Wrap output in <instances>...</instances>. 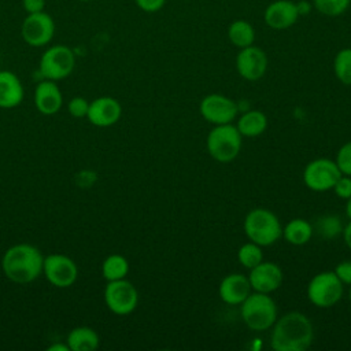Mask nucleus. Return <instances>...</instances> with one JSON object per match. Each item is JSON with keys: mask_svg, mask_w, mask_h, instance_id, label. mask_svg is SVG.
Listing matches in <instances>:
<instances>
[{"mask_svg": "<svg viewBox=\"0 0 351 351\" xmlns=\"http://www.w3.org/2000/svg\"><path fill=\"white\" fill-rule=\"evenodd\" d=\"M313 337L310 319L299 311H291L276 319L270 346L276 351H304L311 346Z\"/></svg>", "mask_w": 351, "mask_h": 351, "instance_id": "f257e3e1", "label": "nucleus"}, {"mask_svg": "<svg viewBox=\"0 0 351 351\" xmlns=\"http://www.w3.org/2000/svg\"><path fill=\"white\" fill-rule=\"evenodd\" d=\"M44 255L29 243L11 245L3 255L1 269L5 277L15 284H29L43 274Z\"/></svg>", "mask_w": 351, "mask_h": 351, "instance_id": "f03ea898", "label": "nucleus"}, {"mask_svg": "<svg viewBox=\"0 0 351 351\" xmlns=\"http://www.w3.org/2000/svg\"><path fill=\"white\" fill-rule=\"evenodd\" d=\"M244 233L250 241L266 247L274 244L282 236V226L274 213L259 207L245 215Z\"/></svg>", "mask_w": 351, "mask_h": 351, "instance_id": "7ed1b4c3", "label": "nucleus"}, {"mask_svg": "<svg viewBox=\"0 0 351 351\" xmlns=\"http://www.w3.org/2000/svg\"><path fill=\"white\" fill-rule=\"evenodd\" d=\"M241 318L251 330L265 332L270 329L277 319L276 302L269 293H250L241 303Z\"/></svg>", "mask_w": 351, "mask_h": 351, "instance_id": "20e7f679", "label": "nucleus"}, {"mask_svg": "<svg viewBox=\"0 0 351 351\" xmlns=\"http://www.w3.org/2000/svg\"><path fill=\"white\" fill-rule=\"evenodd\" d=\"M241 137L239 129L232 123L215 125L207 136V151L217 162H232L240 154Z\"/></svg>", "mask_w": 351, "mask_h": 351, "instance_id": "39448f33", "label": "nucleus"}, {"mask_svg": "<svg viewBox=\"0 0 351 351\" xmlns=\"http://www.w3.org/2000/svg\"><path fill=\"white\" fill-rule=\"evenodd\" d=\"M75 67V55L67 45L58 44L44 51L40 58L38 70L45 80L59 81L69 77Z\"/></svg>", "mask_w": 351, "mask_h": 351, "instance_id": "423d86ee", "label": "nucleus"}, {"mask_svg": "<svg viewBox=\"0 0 351 351\" xmlns=\"http://www.w3.org/2000/svg\"><path fill=\"white\" fill-rule=\"evenodd\" d=\"M343 287V282L337 278L335 271H321L310 280L307 298L317 307H332L341 299Z\"/></svg>", "mask_w": 351, "mask_h": 351, "instance_id": "0eeeda50", "label": "nucleus"}, {"mask_svg": "<svg viewBox=\"0 0 351 351\" xmlns=\"http://www.w3.org/2000/svg\"><path fill=\"white\" fill-rule=\"evenodd\" d=\"M104 303L111 313L128 315L137 307L138 292L126 278L108 281L104 288Z\"/></svg>", "mask_w": 351, "mask_h": 351, "instance_id": "6e6552de", "label": "nucleus"}, {"mask_svg": "<svg viewBox=\"0 0 351 351\" xmlns=\"http://www.w3.org/2000/svg\"><path fill=\"white\" fill-rule=\"evenodd\" d=\"M341 176L335 160L318 158L308 162L303 170V181L306 186L314 192H326L333 188Z\"/></svg>", "mask_w": 351, "mask_h": 351, "instance_id": "1a4fd4ad", "label": "nucleus"}, {"mask_svg": "<svg viewBox=\"0 0 351 351\" xmlns=\"http://www.w3.org/2000/svg\"><path fill=\"white\" fill-rule=\"evenodd\" d=\"M43 274L56 288L71 287L78 277V267L75 262L63 254H49L44 256Z\"/></svg>", "mask_w": 351, "mask_h": 351, "instance_id": "9d476101", "label": "nucleus"}, {"mask_svg": "<svg viewBox=\"0 0 351 351\" xmlns=\"http://www.w3.org/2000/svg\"><path fill=\"white\" fill-rule=\"evenodd\" d=\"M55 34V22L45 11L27 14L21 25V36L30 47L47 45Z\"/></svg>", "mask_w": 351, "mask_h": 351, "instance_id": "9b49d317", "label": "nucleus"}, {"mask_svg": "<svg viewBox=\"0 0 351 351\" xmlns=\"http://www.w3.org/2000/svg\"><path fill=\"white\" fill-rule=\"evenodd\" d=\"M199 111L207 122L213 125H225L234 121L239 112V106L223 95L211 93L202 99Z\"/></svg>", "mask_w": 351, "mask_h": 351, "instance_id": "f8f14e48", "label": "nucleus"}, {"mask_svg": "<svg viewBox=\"0 0 351 351\" xmlns=\"http://www.w3.org/2000/svg\"><path fill=\"white\" fill-rule=\"evenodd\" d=\"M267 56L259 47L250 45L240 48L236 56V70L247 81H258L267 70Z\"/></svg>", "mask_w": 351, "mask_h": 351, "instance_id": "ddd939ff", "label": "nucleus"}, {"mask_svg": "<svg viewBox=\"0 0 351 351\" xmlns=\"http://www.w3.org/2000/svg\"><path fill=\"white\" fill-rule=\"evenodd\" d=\"M122 115V107L119 101L110 96H101L89 101L86 118L99 128H108L115 125Z\"/></svg>", "mask_w": 351, "mask_h": 351, "instance_id": "4468645a", "label": "nucleus"}, {"mask_svg": "<svg viewBox=\"0 0 351 351\" xmlns=\"http://www.w3.org/2000/svg\"><path fill=\"white\" fill-rule=\"evenodd\" d=\"M248 281L251 289L262 293H271L280 288L282 282V270L273 262H261L250 270Z\"/></svg>", "mask_w": 351, "mask_h": 351, "instance_id": "2eb2a0df", "label": "nucleus"}, {"mask_svg": "<svg viewBox=\"0 0 351 351\" xmlns=\"http://www.w3.org/2000/svg\"><path fill=\"white\" fill-rule=\"evenodd\" d=\"M299 18V11L295 1L291 0H276L271 1L265 12V23L274 30H285L295 25Z\"/></svg>", "mask_w": 351, "mask_h": 351, "instance_id": "dca6fc26", "label": "nucleus"}, {"mask_svg": "<svg viewBox=\"0 0 351 351\" xmlns=\"http://www.w3.org/2000/svg\"><path fill=\"white\" fill-rule=\"evenodd\" d=\"M218 293L222 302L226 304H241L251 293V284L248 277L240 273H232L222 278Z\"/></svg>", "mask_w": 351, "mask_h": 351, "instance_id": "f3484780", "label": "nucleus"}, {"mask_svg": "<svg viewBox=\"0 0 351 351\" xmlns=\"http://www.w3.org/2000/svg\"><path fill=\"white\" fill-rule=\"evenodd\" d=\"M36 108L44 115L56 114L63 104V96L56 85V81L44 80L34 89Z\"/></svg>", "mask_w": 351, "mask_h": 351, "instance_id": "a211bd4d", "label": "nucleus"}, {"mask_svg": "<svg viewBox=\"0 0 351 351\" xmlns=\"http://www.w3.org/2000/svg\"><path fill=\"white\" fill-rule=\"evenodd\" d=\"M23 86L16 74L8 70H0V107L14 108L23 100Z\"/></svg>", "mask_w": 351, "mask_h": 351, "instance_id": "6ab92c4d", "label": "nucleus"}, {"mask_svg": "<svg viewBox=\"0 0 351 351\" xmlns=\"http://www.w3.org/2000/svg\"><path fill=\"white\" fill-rule=\"evenodd\" d=\"M66 343L70 351H93L99 347L100 337L89 326H77L69 332Z\"/></svg>", "mask_w": 351, "mask_h": 351, "instance_id": "aec40b11", "label": "nucleus"}, {"mask_svg": "<svg viewBox=\"0 0 351 351\" xmlns=\"http://www.w3.org/2000/svg\"><path fill=\"white\" fill-rule=\"evenodd\" d=\"M236 128L244 137H256L266 130L267 118L262 111L248 110L239 118Z\"/></svg>", "mask_w": 351, "mask_h": 351, "instance_id": "412c9836", "label": "nucleus"}, {"mask_svg": "<svg viewBox=\"0 0 351 351\" xmlns=\"http://www.w3.org/2000/svg\"><path fill=\"white\" fill-rule=\"evenodd\" d=\"M313 225L302 218H293L282 228L284 239L292 245L307 244L313 237Z\"/></svg>", "mask_w": 351, "mask_h": 351, "instance_id": "4be33fe9", "label": "nucleus"}, {"mask_svg": "<svg viewBox=\"0 0 351 351\" xmlns=\"http://www.w3.org/2000/svg\"><path fill=\"white\" fill-rule=\"evenodd\" d=\"M228 37L234 47L245 48L254 44L255 30L250 22L244 19H236L228 27Z\"/></svg>", "mask_w": 351, "mask_h": 351, "instance_id": "5701e85b", "label": "nucleus"}, {"mask_svg": "<svg viewBox=\"0 0 351 351\" xmlns=\"http://www.w3.org/2000/svg\"><path fill=\"white\" fill-rule=\"evenodd\" d=\"M129 273V262L119 254L108 255L101 263V274L108 281L122 280Z\"/></svg>", "mask_w": 351, "mask_h": 351, "instance_id": "b1692460", "label": "nucleus"}, {"mask_svg": "<svg viewBox=\"0 0 351 351\" xmlns=\"http://www.w3.org/2000/svg\"><path fill=\"white\" fill-rule=\"evenodd\" d=\"M333 71L341 84L351 85V48H343L336 53Z\"/></svg>", "mask_w": 351, "mask_h": 351, "instance_id": "393cba45", "label": "nucleus"}, {"mask_svg": "<svg viewBox=\"0 0 351 351\" xmlns=\"http://www.w3.org/2000/svg\"><path fill=\"white\" fill-rule=\"evenodd\" d=\"M237 259L241 263V266L251 270L252 267H255L258 263H261L263 261V254H262L261 245H258L252 241L243 244L237 251Z\"/></svg>", "mask_w": 351, "mask_h": 351, "instance_id": "a878e982", "label": "nucleus"}, {"mask_svg": "<svg viewBox=\"0 0 351 351\" xmlns=\"http://www.w3.org/2000/svg\"><path fill=\"white\" fill-rule=\"evenodd\" d=\"M315 229L322 237L332 239L343 232V225L337 215H324L317 221Z\"/></svg>", "mask_w": 351, "mask_h": 351, "instance_id": "bb28decb", "label": "nucleus"}, {"mask_svg": "<svg viewBox=\"0 0 351 351\" xmlns=\"http://www.w3.org/2000/svg\"><path fill=\"white\" fill-rule=\"evenodd\" d=\"M351 0H313V4L318 12L326 16H339L348 7Z\"/></svg>", "mask_w": 351, "mask_h": 351, "instance_id": "cd10ccee", "label": "nucleus"}, {"mask_svg": "<svg viewBox=\"0 0 351 351\" xmlns=\"http://www.w3.org/2000/svg\"><path fill=\"white\" fill-rule=\"evenodd\" d=\"M336 165L341 174L351 176V141L343 144L336 155Z\"/></svg>", "mask_w": 351, "mask_h": 351, "instance_id": "c85d7f7f", "label": "nucleus"}, {"mask_svg": "<svg viewBox=\"0 0 351 351\" xmlns=\"http://www.w3.org/2000/svg\"><path fill=\"white\" fill-rule=\"evenodd\" d=\"M89 101L82 96H75L67 103V110L74 118H85L88 114Z\"/></svg>", "mask_w": 351, "mask_h": 351, "instance_id": "c756f323", "label": "nucleus"}, {"mask_svg": "<svg viewBox=\"0 0 351 351\" xmlns=\"http://www.w3.org/2000/svg\"><path fill=\"white\" fill-rule=\"evenodd\" d=\"M332 189L340 199L347 200L351 196V176L341 174Z\"/></svg>", "mask_w": 351, "mask_h": 351, "instance_id": "7c9ffc66", "label": "nucleus"}, {"mask_svg": "<svg viewBox=\"0 0 351 351\" xmlns=\"http://www.w3.org/2000/svg\"><path fill=\"white\" fill-rule=\"evenodd\" d=\"M335 274L343 285H351V261H343L335 267Z\"/></svg>", "mask_w": 351, "mask_h": 351, "instance_id": "2f4dec72", "label": "nucleus"}, {"mask_svg": "<svg viewBox=\"0 0 351 351\" xmlns=\"http://www.w3.org/2000/svg\"><path fill=\"white\" fill-rule=\"evenodd\" d=\"M134 1L137 7L145 12H156L166 3V0H134Z\"/></svg>", "mask_w": 351, "mask_h": 351, "instance_id": "473e14b6", "label": "nucleus"}, {"mask_svg": "<svg viewBox=\"0 0 351 351\" xmlns=\"http://www.w3.org/2000/svg\"><path fill=\"white\" fill-rule=\"evenodd\" d=\"M22 5L27 14H36L44 11L45 0H22Z\"/></svg>", "mask_w": 351, "mask_h": 351, "instance_id": "72a5a7b5", "label": "nucleus"}, {"mask_svg": "<svg viewBox=\"0 0 351 351\" xmlns=\"http://www.w3.org/2000/svg\"><path fill=\"white\" fill-rule=\"evenodd\" d=\"M343 237H344V243L351 250V221L346 225V228H343Z\"/></svg>", "mask_w": 351, "mask_h": 351, "instance_id": "f704fd0d", "label": "nucleus"}, {"mask_svg": "<svg viewBox=\"0 0 351 351\" xmlns=\"http://www.w3.org/2000/svg\"><path fill=\"white\" fill-rule=\"evenodd\" d=\"M296 7H298V11H299V16L308 14L310 10H311V4L308 1H304V0L296 3Z\"/></svg>", "mask_w": 351, "mask_h": 351, "instance_id": "c9c22d12", "label": "nucleus"}, {"mask_svg": "<svg viewBox=\"0 0 351 351\" xmlns=\"http://www.w3.org/2000/svg\"><path fill=\"white\" fill-rule=\"evenodd\" d=\"M47 351H70V348H69L67 343H62V341H59V343H53V344H51V346L47 348Z\"/></svg>", "mask_w": 351, "mask_h": 351, "instance_id": "e433bc0d", "label": "nucleus"}, {"mask_svg": "<svg viewBox=\"0 0 351 351\" xmlns=\"http://www.w3.org/2000/svg\"><path fill=\"white\" fill-rule=\"evenodd\" d=\"M346 215L351 219V196L346 200Z\"/></svg>", "mask_w": 351, "mask_h": 351, "instance_id": "4c0bfd02", "label": "nucleus"}, {"mask_svg": "<svg viewBox=\"0 0 351 351\" xmlns=\"http://www.w3.org/2000/svg\"><path fill=\"white\" fill-rule=\"evenodd\" d=\"M348 299H350V302H351V288H350V291H348Z\"/></svg>", "mask_w": 351, "mask_h": 351, "instance_id": "58836bf2", "label": "nucleus"}, {"mask_svg": "<svg viewBox=\"0 0 351 351\" xmlns=\"http://www.w3.org/2000/svg\"><path fill=\"white\" fill-rule=\"evenodd\" d=\"M78 1H90V0H78Z\"/></svg>", "mask_w": 351, "mask_h": 351, "instance_id": "ea45409f", "label": "nucleus"}]
</instances>
